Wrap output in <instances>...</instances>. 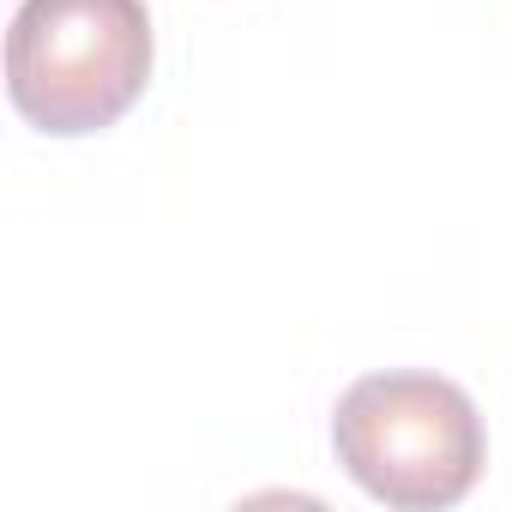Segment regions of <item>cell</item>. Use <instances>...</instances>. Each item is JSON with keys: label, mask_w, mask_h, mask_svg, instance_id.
<instances>
[{"label": "cell", "mask_w": 512, "mask_h": 512, "mask_svg": "<svg viewBox=\"0 0 512 512\" xmlns=\"http://www.w3.org/2000/svg\"><path fill=\"white\" fill-rule=\"evenodd\" d=\"M338 464L398 512L458 506L488 458L482 416L464 386L440 374H368L332 410Z\"/></svg>", "instance_id": "obj_2"}, {"label": "cell", "mask_w": 512, "mask_h": 512, "mask_svg": "<svg viewBox=\"0 0 512 512\" xmlns=\"http://www.w3.org/2000/svg\"><path fill=\"white\" fill-rule=\"evenodd\" d=\"M145 79V0H19L7 31V97L37 133H103L145 97Z\"/></svg>", "instance_id": "obj_1"}]
</instances>
